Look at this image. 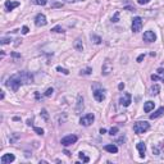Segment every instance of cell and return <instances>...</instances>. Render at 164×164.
<instances>
[{
  "mask_svg": "<svg viewBox=\"0 0 164 164\" xmlns=\"http://www.w3.org/2000/svg\"><path fill=\"white\" fill-rule=\"evenodd\" d=\"M74 49L77 50V51H82L83 50V45H82V40L81 39H76V41H74Z\"/></svg>",
  "mask_w": 164,
  "mask_h": 164,
  "instance_id": "19",
  "label": "cell"
},
{
  "mask_svg": "<svg viewBox=\"0 0 164 164\" xmlns=\"http://www.w3.org/2000/svg\"><path fill=\"white\" fill-rule=\"evenodd\" d=\"M67 3H76V2H81V0H64Z\"/></svg>",
  "mask_w": 164,
  "mask_h": 164,
  "instance_id": "36",
  "label": "cell"
},
{
  "mask_svg": "<svg viewBox=\"0 0 164 164\" xmlns=\"http://www.w3.org/2000/svg\"><path fill=\"white\" fill-rule=\"evenodd\" d=\"M118 89H119V90H123V89H124V83H119V85H118Z\"/></svg>",
  "mask_w": 164,
  "mask_h": 164,
  "instance_id": "35",
  "label": "cell"
},
{
  "mask_svg": "<svg viewBox=\"0 0 164 164\" xmlns=\"http://www.w3.org/2000/svg\"><path fill=\"white\" fill-rule=\"evenodd\" d=\"M118 131H119L118 127H113V128H110V129H109V135H110V136H114V135L118 133Z\"/></svg>",
  "mask_w": 164,
  "mask_h": 164,
  "instance_id": "27",
  "label": "cell"
},
{
  "mask_svg": "<svg viewBox=\"0 0 164 164\" xmlns=\"http://www.w3.org/2000/svg\"><path fill=\"white\" fill-rule=\"evenodd\" d=\"M42 116H44V118H45V119H48V118H49V117H48V113H46V110H45V109H42Z\"/></svg>",
  "mask_w": 164,
  "mask_h": 164,
  "instance_id": "34",
  "label": "cell"
},
{
  "mask_svg": "<svg viewBox=\"0 0 164 164\" xmlns=\"http://www.w3.org/2000/svg\"><path fill=\"white\" fill-rule=\"evenodd\" d=\"M150 2V0H137V3H139L140 5H144V4H148Z\"/></svg>",
  "mask_w": 164,
  "mask_h": 164,
  "instance_id": "33",
  "label": "cell"
},
{
  "mask_svg": "<svg viewBox=\"0 0 164 164\" xmlns=\"http://www.w3.org/2000/svg\"><path fill=\"white\" fill-rule=\"evenodd\" d=\"M149 128H150V124L146 122V120H139V122H136L133 124V131L137 135H141V133L146 132Z\"/></svg>",
  "mask_w": 164,
  "mask_h": 164,
  "instance_id": "2",
  "label": "cell"
},
{
  "mask_svg": "<svg viewBox=\"0 0 164 164\" xmlns=\"http://www.w3.org/2000/svg\"><path fill=\"white\" fill-rule=\"evenodd\" d=\"M92 72V69L90 67H87V68H85V69H81V72H80V74L81 76H87V74H90Z\"/></svg>",
  "mask_w": 164,
  "mask_h": 164,
  "instance_id": "22",
  "label": "cell"
},
{
  "mask_svg": "<svg viewBox=\"0 0 164 164\" xmlns=\"http://www.w3.org/2000/svg\"><path fill=\"white\" fill-rule=\"evenodd\" d=\"M104 149H105L108 153H111V154H116V153H118V148H117L116 145H113V144L105 145V146H104Z\"/></svg>",
  "mask_w": 164,
  "mask_h": 164,
  "instance_id": "17",
  "label": "cell"
},
{
  "mask_svg": "<svg viewBox=\"0 0 164 164\" xmlns=\"http://www.w3.org/2000/svg\"><path fill=\"white\" fill-rule=\"evenodd\" d=\"M17 76H18V78L22 82V85H30L33 82V76L27 71H21V72L17 73Z\"/></svg>",
  "mask_w": 164,
  "mask_h": 164,
  "instance_id": "3",
  "label": "cell"
},
{
  "mask_svg": "<svg viewBox=\"0 0 164 164\" xmlns=\"http://www.w3.org/2000/svg\"><path fill=\"white\" fill-rule=\"evenodd\" d=\"M111 71H113V63L110 62V59H105V62L103 63V67H101V74L108 76Z\"/></svg>",
  "mask_w": 164,
  "mask_h": 164,
  "instance_id": "4",
  "label": "cell"
},
{
  "mask_svg": "<svg viewBox=\"0 0 164 164\" xmlns=\"http://www.w3.org/2000/svg\"><path fill=\"white\" fill-rule=\"evenodd\" d=\"M51 31H53V32H59V33H60V32H64V30L60 27V26H55V27L51 30Z\"/></svg>",
  "mask_w": 164,
  "mask_h": 164,
  "instance_id": "29",
  "label": "cell"
},
{
  "mask_svg": "<svg viewBox=\"0 0 164 164\" xmlns=\"http://www.w3.org/2000/svg\"><path fill=\"white\" fill-rule=\"evenodd\" d=\"M32 3L33 4H36V5H46V3H48V0H32Z\"/></svg>",
  "mask_w": 164,
  "mask_h": 164,
  "instance_id": "24",
  "label": "cell"
},
{
  "mask_svg": "<svg viewBox=\"0 0 164 164\" xmlns=\"http://www.w3.org/2000/svg\"><path fill=\"white\" fill-rule=\"evenodd\" d=\"M144 40L146 42H154L155 40H157V35L154 33V31H146L144 33Z\"/></svg>",
  "mask_w": 164,
  "mask_h": 164,
  "instance_id": "10",
  "label": "cell"
},
{
  "mask_svg": "<svg viewBox=\"0 0 164 164\" xmlns=\"http://www.w3.org/2000/svg\"><path fill=\"white\" fill-rule=\"evenodd\" d=\"M53 92H54V90L51 89V87H50V89H48V90H46V92H45V96H51V95H53Z\"/></svg>",
  "mask_w": 164,
  "mask_h": 164,
  "instance_id": "31",
  "label": "cell"
},
{
  "mask_svg": "<svg viewBox=\"0 0 164 164\" xmlns=\"http://www.w3.org/2000/svg\"><path fill=\"white\" fill-rule=\"evenodd\" d=\"M15 160V157L13 154H4L2 159H0V162H2V164H6V163H12Z\"/></svg>",
  "mask_w": 164,
  "mask_h": 164,
  "instance_id": "13",
  "label": "cell"
},
{
  "mask_svg": "<svg viewBox=\"0 0 164 164\" xmlns=\"http://www.w3.org/2000/svg\"><path fill=\"white\" fill-rule=\"evenodd\" d=\"M22 85V82L19 81V78H18V76H17V73L15 74H13V76H11L9 78L6 80V82H5V86L8 89H11V90H13V91H17L19 89V86Z\"/></svg>",
  "mask_w": 164,
  "mask_h": 164,
  "instance_id": "1",
  "label": "cell"
},
{
  "mask_svg": "<svg viewBox=\"0 0 164 164\" xmlns=\"http://www.w3.org/2000/svg\"><path fill=\"white\" fill-rule=\"evenodd\" d=\"M28 27H27V26H23V28H22V33H23V35H27V33H28Z\"/></svg>",
  "mask_w": 164,
  "mask_h": 164,
  "instance_id": "32",
  "label": "cell"
},
{
  "mask_svg": "<svg viewBox=\"0 0 164 164\" xmlns=\"http://www.w3.org/2000/svg\"><path fill=\"white\" fill-rule=\"evenodd\" d=\"M78 157H80V159H81L82 162H85V163H89V162H90V158H89V157H86L85 153H82V151L78 154Z\"/></svg>",
  "mask_w": 164,
  "mask_h": 164,
  "instance_id": "23",
  "label": "cell"
},
{
  "mask_svg": "<svg viewBox=\"0 0 164 164\" xmlns=\"http://www.w3.org/2000/svg\"><path fill=\"white\" fill-rule=\"evenodd\" d=\"M35 24L37 26V27H44V26L48 24V21H46V17L44 14L39 13L36 17H35Z\"/></svg>",
  "mask_w": 164,
  "mask_h": 164,
  "instance_id": "8",
  "label": "cell"
},
{
  "mask_svg": "<svg viewBox=\"0 0 164 164\" xmlns=\"http://www.w3.org/2000/svg\"><path fill=\"white\" fill-rule=\"evenodd\" d=\"M76 141H77V136L76 135H68V136L63 137L62 141H60V144H62L63 146H69V145H73Z\"/></svg>",
  "mask_w": 164,
  "mask_h": 164,
  "instance_id": "6",
  "label": "cell"
},
{
  "mask_svg": "<svg viewBox=\"0 0 164 164\" xmlns=\"http://www.w3.org/2000/svg\"><path fill=\"white\" fill-rule=\"evenodd\" d=\"M136 148H137V150H139V154H140V157L141 158H145V153H146V145H145V142H139L136 145Z\"/></svg>",
  "mask_w": 164,
  "mask_h": 164,
  "instance_id": "15",
  "label": "cell"
},
{
  "mask_svg": "<svg viewBox=\"0 0 164 164\" xmlns=\"http://www.w3.org/2000/svg\"><path fill=\"white\" fill-rule=\"evenodd\" d=\"M144 57H145V55H144V54H141V55H140L139 58H137V62H141V60L144 59Z\"/></svg>",
  "mask_w": 164,
  "mask_h": 164,
  "instance_id": "37",
  "label": "cell"
},
{
  "mask_svg": "<svg viewBox=\"0 0 164 164\" xmlns=\"http://www.w3.org/2000/svg\"><path fill=\"white\" fill-rule=\"evenodd\" d=\"M11 41H12L11 39H8V37H3V39H2V41H0V42H2L3 45H6V44H9Z\"/></svg>",
  "mask_w": 164,
  "mask_h": 164,
  "instance_id": "30",
  "label": "cell"
},
{
  "mask_svg": "<svg viewBox=\"0 0 164 164\" xmlns=\"http://www.w3.org/2000/svg\"><path fill=\"white\" fill-rule=\"evenodd\" d=\"M141 27H142V19L141 17H135L132 19V31L135 33H137L139 31H141Z\"/></svg>",
  "mask_w": 164,
  "mask_h": 164,
  "instance_id": "7",
  "label": "cell"
},
{
  "mask_svg": "<svg viewBox=\"0 0 164 164\" xmlns=\"http://www.w3.org/2000/svg\"><path fill=\"white\" fill-rule=\"evenodd\" d=\"M154 105H155V103H153V101H146L145 105H144V110L146 111V113H150V111L154 109Z\"/></svg>",
  "mask_w": 164,
  "mask_h": 164,
  "instance_id": "18",
  "label": "cell"
},
{
  "mask_svg": "<svg viewBox=\"0 0 164 164\" xmlns=\"http://www.w3.org/2000/svg\"><path fill=\"white\" fill-rule=\"evenodd\" d=\"M163 113H164V107H160L159 109L155 110L153 114H150V119H157V118H159Z\"/></svg>",
  "mask_w": 164,
  "mask_h": 164,
  "instance_id": "16",
  "label": "cell"
},
{
  "mask_svg": "<svg viewBox=\"0 0 164 164\" xmlns=\"http://www.w3.org/2000/svg\"><path fill=\"white\" fill-rule=\"evenodd\" d=\"M100 133H101V135H104V133H107V129H104V128H101V129H100Z\"/></svg>",
  "mask_w": 164,
  "mask_h": 164,
  "instance_id": "39",
  "label": "cell"
},
{
  "mask_svg": "<svg viewBox=\"0 0 164 164\" xmlns=\"http://www.w3.org/2000/svg\"><path fill=\"white\" fill-rule=\"evenodd\" d=\"M94 120H95V116L90 113V114H86V116L81 117L80 123H81L82 126H85V127H89V126H91V124H92Z\"/></svg>",
  "mask_w": 164,
  "mask_h": 164,
  "instance_id": "5",
  "label": "cell"
},
{
  "mask_svg": "<svg viewBox=\"0 0 164 164\" xmlns=\"http://www.w3.org/2000/svg\"><path fill=\"white\" fill-rule=\"evenodd\" d=\"M57 71L60 72V73H63V74H69V71L65 69V68H62V67H57Z\"/></svg>",
  "mask_w": 164,
  "mask_h": 164,
  "instance_id": "26",
  "label": "cell"
},
{
  "mask_svg": "<svg viewBox=\"0 0 164 164\" xmlns=\"http://www.w3.org/2000/svg\"><path fill=\"white\" fill-rule=\"evenodd\" d=\"M117 19H118V13H116V15H114V18L111 19V22H117Z\"/></svg>",
  "mask_w": 164,
  "mask_h": 164,
  "instance_id": "38",
  "label": "cell"
},
{
  "mask_svg": "<svg viewBox=\"0 0 164 164\" xmlns=\"http://www.w3.org/2000/svg\"><path fill=\"white\" fill-rule=\"evenodd\" d=\"M94 98L96 99L98 101H103L105 99V91L103 89H99V90H95L94 91Z\"/></svg>",
  "mask_w": 164,
  "mask_h": 164,
  "instance_id": "12",
  "label": "cell"
},
{
  "mask_svg": "<svg viewBox=\"0 0 164 164\" xmlns=\"http://www.w3.org/2000/svg\"><path fill=\"white\" fill-rule=\"evenodd\" d=\"M33 131H35L37 135H44V129L40 127H33Z\"/></svg>",
  "mask_w": 164,
  "mask_h": 164,
  "instance_id": "28",
  "label": "cell"
},
{
  "mask_svg": "<svg viewBox=\"0 0 164 164\" xmlns=\"http://www.w3.org/2000/svg\"><path fill=\"white\" fill-rule=\"evenodd\" d=\"M82 109H83V99L81 96H78V108H77V111H78V113H77V114H80V111Z\"/></svg>",
  "mask_w": 164,
  "mask_h": 164,
  "instance_id": "21",
  "label": "cell"
},
{
  "mask_svg": "<svg viewBox=\"0 0 164 164\" xmlns=\"http://www.w3.org/2000/svg\"><path fill=\"white\" fill-rule=\"evenodd\" d=\"M91 40L95 42V44H101V39L96 35H91Z\"/></svg>",
  "mask_w": 164,
  "mask_h": 164,
  "instance_id": "25",
  "label": "cell"
},
{
  "mask_svg": "<svg viewBox=\"0 0 164 164\" xmlns=\"http://www.w3.org/2000/svg\"><path fill=\"white\" fill-rule=\"evenodd\" d=\"M151 80L153 81H162L164 82V69L163 68H159V69L157 71V74H151Z\"/></svg>",
  "mask_w": 164,
  "mask_h": 164,
  "instance_id": "11",
  "label": "cell"
},
{
  "mask_svg": "<svg viewBox=\"0 0 164 164\" xmlns=\"http://www.w3.org/2000/svg\"><path fill=\"white\" fill-rule=\"evenodd\" d=\"M17 6H19V3L18 2H12V0H8V2L5 3V9H6V12L13 11L14 8H17Z\"/></svg>",
  "mask_w": 164,
  "mask_h": 164,
  "instance_id": "14",
  "label": "cell"
},
{
  "mask_svg": "<svg viewBox=\"0 0 164 164\" xmlns=\"http://www.w3.org/2000/svg\"><path fill=\"white\" fill-rule=\"evenodd\" d=\"M119 103H120V105H122V107H128L129 104H131V94L126 92L123 96L119 99Z\"/></svg>",
  "mask_w": 164,
  "mask_h": 164,
  "instance_id": "9",
  "label": "cell"
},
{
  "mask_svg": "<svg viewBox=\"0 0 164 164\" xmlns=\"http://www.w3.org/2000/svg\"><path fill=\"white\" fill-rule=\"evenodd\" d=\"M159 91H160L159 85H154V86H151V87H150L149 94H150V95H158V94H159Z\"/></svg>",
  "mask_w": 164,
  "mask_h": 164,
  "instance_id": "20",
  "label": "cell"
}]
</instances>
